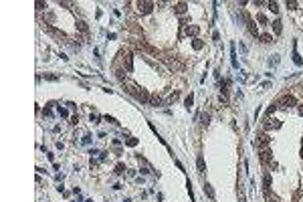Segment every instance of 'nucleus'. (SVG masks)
Instances as JSON below:
<instances>
[{"label": "nucleus", "instance_id": "f257e3e1", "mask_svg": "<svg viewBox=\"0 0 303 202\" xmlns=\"http://www.w3.org/2000/svg\"><path fill=\"white\" fill-rule=\"evenodd\" d=\"M127 87H129V93H132V95H135V97L142 101V103H150V95H148L144 89H140V87H137V85H134V83H127Z\"/></svg>", "mask_w": 303, "mask_h": 202}, {"label": "nucleus", "instance_id": "f03ea898", "mask_svg": "<svg viewBox=\"0 0 303 202\" xmlns=\"http://www.w3.org/2000/svg\"><path fill=\"white\" fill-rule=\"evenodd\" d=\"M259 158H261V162H263V164H269L271 160H273V154H271L269 148H263V150H261V154H259Z\"/></svg>", "mask_w": 303, "mask_h": 202}, {"label": "nucleus", "instance_id": "7ed1b4c3", "mask_svg": "<svg viewBox=\"0 0 303 202\" xmlns=\"http://www.w3.org/2000/svg\"><path fill=\"white\" fill-rule=\"evenodd\" d=\"M297 101H295V97L293 95H285L283 99H281V103H277V105H283V107H293Z\"/></svg>", "mask_w": 303, "mask_h": 202}, {"label": "nucleus", "instance_id": "20e7f679", "mask_svg": "<svg viewBox=\"0 0 303 202\" xmlns=\"http://www.w3.org/2000/svg\"><path fill=\"white\" fill-rule=\"evenodd\" d=\"M137 6H140V12H144V14H148V12H152V8H154V2H137Z\"/></svg>", "mask_w": 303, "mask_h": 202}, {"label": "nucleus", "instance_id": "39448f33", "mask_svg": "<svg viewBox=\"0 0 303 202\" xmlns=\"http://www.w3.org/2000/svg\"><path fill=\"white\" fill-rule=\"evenodd\" d=\"M269 144H271V137H269V135H267V134H261V135H259V146L267 148V146H269Z\"/></svg>", "mask_w": 303, "mask_h": 202}, {"label": "nucleus", "instance_id": "423d86ee", "mask_svg": "<svg viewBox=\"0 0 303 202\" xmlns=\"http://www.w3.org/2000/svg\"><path fill=\"white\" fill-rule=\"evenodd\" d=\"M124 65L127 67V71H132V69H134V63H132V53H125V55H124Z\"/></svg>", "mask_w": 303, "mask_h": 202}, {"label": "nucleus", "instance_id": "0eeeda50", "mask_svg": "<svg viewBox=\"0 0 303 202\" xmlns=\"http://www.w3.org/2000/svg\"><path fill=\"white\" fill-rule=\"evenodd\" d=\"M198 33H200V28H198L196 24H190V26L186 28V34H188V36H196Z\"/></svg>", "mask_w": 303, "mask_h": 202}, {"label": "nucleus", "instance_id": "6e6552de", "mask_svg": "<svg viewBox=\"0 0 303 202\" xmlns=\"http://www.w3.org/2000/svg\"><path fill=\"white\" fill-rule=\"evenodd\" d=\"M186 8H188V4H186V2H178V4L174 6V10L178 12V14H184V12H186Z\"/></svg>", "mask_w": 303, "mask_h": 202}, {"label": "nucleus", "instance_id": "1a4fd4ad", "mask_svg": "<svg viewBox=\"0 0 303 202\" xmlns=\"http://www.w3.org/2000/svg\"><path fill=\"white\" fill-rule=\"evenodd\" d=\"M204 194H206L210 200H214V190H212V186H210V184H204Z\"/></svg>", "mask_w": 303, "mask_h": 202}, {"label": "nucleus", "instance_id": "9d476101", "mask_svg": "<svg viewBox=\"0 0 303 202\" xmlns=\"http://www.w3.org/2000/svg\"><path fill=\"white\" fill-rule=\"evenodd\" d=\"M77 28L81 31V33H89V26H87L85 20H77Z\"/></svg>", "mask_w": 303, "mask_h": 202}, {"label": "nucleus", "instance_id": "9b49d317", "mask_svg": "<svg viewBox=\"0 0 303 202\" xmlns=\"http://www.w3.org/2000/svg\"><path fill=\"white\" fill-rule=\"evenodd\" d=\"M247 23H249V31H251V34H255V36H257L259 31H257V26H255V23H253L251 18H247Z\"/></svg>", "mask_w": 303, "mask_h": 202}, {"label": "nucleus", "instance_id": "f8f14e48", "mask_svg": "<svg viewBox=\"0 0 303 202\" xmlns=\"http://www.w3.org/2000/svg\"><path fill=\"white\" fill-rule=\"evenodd\" d=\"M192 47H194V49H196V51H200L202 47H204V43H202L200 39H194V41H192Z\"/></svg>", "mask_w": 303, "mask_h": 202}, {"label": "nucleus", "instance_id": "ddd939ff", "mask_svg": "<svg viewBox=\"0 0 303 202\" xmlns=\"http://www.w3.org/2000/svg\"><path fill=\"white\" fill-rule=\"evenodd\" d=\"M160 101H162V99H160L158 95H150V105H154V107H156V105H160Z\"/></svg>", "mask_w": 303, "mask_h": 202}, {"label": "nucleus", "instance_id": "4468645a", "mask_svg": "<svg viewBox=\"0 0 303 202\" xmlns=\"http://www.w3.org/2000/svg\"><path fill=\"white\" fill-rule=\"evenodd\" d=\"M275 109H277V103H273L271 107H267V111H265V113H267V117H271V115L275 113Z\"/></svg>", "mask_w": 303, "mask_h": 202}, {"label": "nucleus", "instance_id": "2eb2a0df", "mask_svg": "<svg viewBox=\"0 0 303 202\" xmlns=\"http://www.w3.org/2000/svg\"><path fill=\"white\" fill-rule=\"evenodd\" d=\"M269 8H271V12L277 14V12H279V4H277V2H269Z\"/></svg>", "mask_w": 303, "mask_h": 202}, {"label": "nucleus", "instance_id": "dca6fc26", "mask_svg": "<svg viewBox=\"0 0 303 202\" xmlns=\"http://www.w3.org/2000/svg\"><path fill=\"white\" fill-rule=\"evenodd\" d=\"M273 31H275L277 34L281 33V20H275V23H273Z\"/></svg>", "mask_w": 303, "mask_h": 202}, {"label": "nucleus", "instance_id": "f3484780", "mask_svg": "<svg viewBox=\"0 0 303 202\" xmlns=\"http://www.w3.org/2000/svg\"><path fill=\"white\" fill-rule=\"evenodd\" d=\"M204 170H206V164H204L202 158H198V172H204Z\"/></svg>", "mask_w": 303, "mask_h": 202}, {"label": "nucleus", "instance_id": "a211bd4d", "mask_svg": "<svg viewBox=\"0 0 303 202\" xmlns=\"http://www.w3.org/2000/svg\"><path fill=\"white\" fill-rule=\"evenodd\" d=\"M261 41L263 43H273V36L271 34H261Z\"/></svg>", "mask_w": 303, "mask_h": 202}, {"label": "nucleus", "instance_id": "6ab92c4d", "mask_svg": "<svg viewBox=\"0 0 303 202\" xmlns=\"http://www.w3.org/2000/svg\"><path fill=\"white\" fill-rule=\"evenodd\" d=\"M125 144L134 148V146H137V140H135V137H127V140H125Z\"/></svg>", "mask_w": 303, "mask_h": 202}, {"label": "nucleus", "instance_id": "aec40b11", "mask_svg": "<svg viewBox=\"0 0 303 202\" xmlns=\"http://www.w3.org/2000/svg\"><path fill=\"white\" fill-rule=\"evenodd\" d=\"M208 121H210V115L208 113H202V125H208Z\"/></svg>", "mask_w": 303, "mask_h": 202}, {"label": "nucleus", "instance_id": "412c9836", "mask_svg": "<svg viewBox=\"0 0 303 202\" xmlns=\"http://www.w3.org/2000/svg\"><path fill=\"white\" fill-rule=\"evenodd\" d=\"M124 170H125L124 164H117V166H115V174H124Z\"/></svg>", "mask_w": 303, "mask_h": 202}, {"label": "nucleus", "instance_id": "4be33fe9", "mask_svg": "<svg viewBox=\"0 0 303 202\" xmlns=\"http://www.w3.org/2000/svg\"><path fill=\"white\" fill-rule=\"evenodd\" d=\"M287 6H289V8H293V10H295V8H297V6H299V2H295V0H289V2H287Z\"/></svg>", "mask_w": 303, "mask_h": 202}, {"label": "nucleus", "instance_id": "5701e85b", "mask_svg": "<svg viewBox=\"0 0 303 202\" xmlns=\"http://www.w3.org/2000/svg\"><path fill=\"white\" fill-rule=\"evenodd\" d=\"M34 6H36V10H45V8H47V4H45V2H36Z\"/></svg>", "mask_w": 303, "mask_h": 202}, {"label": "nucleus", "instance_id": "b1692460", "mask_svg": "<svg viewBox=\"0 0 303 202\" xmlns=\"http://www.w3.org/2000/svg\"><path fill=\"white\" fill-rule=\"evenodd\" d=\"M192 101H194V97H192V93H190V95L186 97V107H190V105H192Z\"/></svg>", "mask_w": 303, "mask_h": 202}, {"label": "nucleus", "instance_id": "393cba45", "mask_svg": "<svg viewBox=\"0 0 303 202\" xmlns=\"http://www.w3.org/2000/svg\"><path fill=\"white\" fill-rule=\"evenodd\" d=\"M238 202H247V198H245V194H243V190H238Z\"/></svg>", "mask_w": 303, "mask_h": 202}, {"label": "nucleus", "instance_id": "a878e982", "mask_svg": "<svg viewBox=\"0 0 303 202\" xmlns=\"http://www.w3.org/2000/svg\"><path fill=\"white\" fill-rule=\"evenodd\" d=\"M59 113H61L63 117H67V115H69V111H67V109H65V107H59Z\"/></svg>", "mask_w": 303, "mask_h": 202}, {"label": "nucleus", "instance_id": "bb28decb", "mask_svg": "<svg viewBox=\"0 0 303 202\" xmlns=\"http://www.w3.org/2000/svg\"><path fill=\"white\" fill-rule=\"evenodd\" d=\"M257 18H259V23H263V24H267V18H265V14H259V16H257Z\"/></svg>", "mask_w": 303, "mask_h": 202}, {"label": "nucleus", "instance_id": "cd10ccee", "mask_svg": "<svg viewBox=\"0 0 303 202\" xmlns=\"http://www.w3.org/2000/svg\"><path fill=\"white\" fill-rule=\"evenodd\" d=\"M105 121H109V124H117V121H115L113 117H109V115H105Z\"/></svg>", "mask_w": 303, "mask_h": 202}, {"label": "nucleus", "instance_id": "c85d7f7f", "mask_svg": "<svg viewBox=\"0 0 303 202\" xmlns=\"http://www.w3.org/2000/svg\"><path fill=\"white\" fill-rule=\"evenodd\" d=\"M299 113H301V115H303V103H301V105H299Z\"/></svg>", "mask_w": 303, "mask_h": 202}, {"label": "nucleus", "instance_id": "c756f323", "mask_svg": "<svg viewBox=\"0 0 303 202\" xmlns=\"http://www.w3.org/2000/svg\"><path fill=\"white\" fill-rule=\"evenodd\" d=\"M301 156H303V148H301Z\"/></svg>", "mask_w": 303, "mask_h": 202}]
</instances>
